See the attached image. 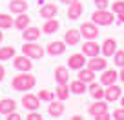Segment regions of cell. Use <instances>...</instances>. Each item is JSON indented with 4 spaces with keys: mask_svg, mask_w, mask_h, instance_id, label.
<instances>
[{
    "mask_svg": "<svg viewBox=\"0 0 124 120\" xmlns=\"http://www.w3.org/2000/svg\"><path fill=\"white\" fill-rule=\"evenodd\" d=\"M35 77L33 75H29V71L27 73H22L20 71V75H16V77H13L11 80V85L15 91H22V93H26V91H31V89L35 87Z\"/></svg>",
    "mask_w": 124,
    "mask_h": 120,
    "instance_id": "obj_1",
    "label": "cell"
},
{
    "mask_svg": "<svg viewBox=\"0 0 124 120\" xmlns=\"http://www.w3.org/2000/svg\"><path fill=\"white\" fill-rule=\"evenodd\" d=\"M91 20L99 26H111L113 20H115V13L108 11V9H97V11H93Z\"/></svg>",
    "mask_w": 124,
    "mask_h": 120,
    "instance_id": "obj_2",
    "label": "cell"
},
{
    "mask_svg": "<svg viewBox=\"0 0 124 120\" xmlns=\"http://www.w3.org/2000/svg\"><path fill=\"white\" fill-rule=\"evenodd\" d=\"M22 53L26 56H29L31 60H39V58H42L46 55V49L42 46H39V44H35V42H24Z\"/></svg>",
    "mask_w": 124,
    "mask_h": 120,
    "instance_id": "obj_3",
    "label": "cell"
},
{
    "mask_svg": "<svg viewBox=\"0 0 124 120\" xmlns=\"http://www.w3.org/2000/svg\"><path fill=\"white\" fill-rule=\"evenodd\" d=\"M80 35L84 36V38H88V40H95L99 36V26L95 22H84L80 26Z\"/></svg>",
    "mask_w": 124,
    "mask_h": 120,
    "instance_id": "obj_4",
    "label": "cell"
},
{
    "mask_svg": "<svg viewBox=\"0 0 124 120\" xmlns=\"http://www.w3.org/2000/svg\"><path fill=\"white\" fill-rule=\"evenodd\" d=\"M13 67L18 69V71H22V73H27V71L33 69V62H31L29 56L20 55V56H15V60H13Z\"/></svg>",
    "mask_w": 124,
    "mask_h": 120,
    "instance_id": "obj_5",
    "label": "cell"
},
{
    "mask_svg": "<svg viewBox=\"0 0 124 120\" xmlns=\"http://www.w3.org/2000/svg\"><path fill=\"white\" fill-rule=\"evenodd\" d=\"M117 80H119V71H117V69H108V67L102 71L101 78H99V82H101L104 87H108V85H113Z\"/></svg>",
    "mask_w": 124,
    "mask_h": 120,
    "instance_id": "obj_6",
    "label": "cell"
},
{
    "mask_svg": "<svg viewBox=\"0 0 124 120\" xmlns=\"http://www.w3.org/2000/svg\"><path fill=\"white\" fill-rule=\"evenodd\" d=\"M22 106L26 109H29V111H37V109L40 107V98L39 95H31L26 91V95L22 97Z\"/></svg>",
    "mask_w": 124,
    "mask_h": 120,
    "instance_id": "obj_7",
    "label": "cell"
},
{
    "mask_svg": "<svg viewBox=\"0 0 124 120\" xmlns=\"http://www.w3.org/2000/svg\"><path fill=\"white\" fill-rule=\"evenodd\" d=\"M120 97H122V89H120V85H117V84L108 85V87L104 89V100H106V102L120 100Z\"/></svg>",
    "mask_w": 124,
    "mask_h": 120,
    "instance_id": "obj_8",
    "label": "cell"
},
{
    "mask_svg": "<svg viewBox=\"0 0 124 120\" xmlns=\"http://www.w3.org/2000/svg\"><path fill=\"white\" fill-rule=\"evenodd\" d=\"M84 66H86V55H82V53H73L70 58H68V67H70V69L78 71Z\"/></svg>",
    "mask_w": 124,
    "mask_h": 120,
    "instance_id": "obj_9",
    "label": "cell"
},
{
    "mask_svg": "<svg viewBox=\"0 0 124 120\" xmlns=\"http://www.w3.org/2000/svg\"><path fill=\"white\" fill-rule=\"evenodd\" d=\"M86 66L91 67V69L97 73V71H104L106 67H108V60H106L104 55H102V56H99V55H97V56H91V58H89Z\"/></svg>",
    "mask_w": 124,
    "mask_h": 120,
    "instance_id": "obj_10",
    "label": "cell"
},
{
    "mask_svg": "<svg viewBox=\"0 0 124 120\" xmlns=\"http://www.w3.org/2000/svg\"><path fill=\"white\" fill-rule=\"evenodd\" d=\"M104 111H108V102L104 100V98H101V100H95L91 106L88 107V113L93 116V118H97L99 115H102Z\"/></svg>",
    "mask_w": 124,
    "mask_h": 120,
    "instance_id": "obj_11",
    "label": "cell"
},
{
    "mask_svg": "<svg viewBox=\"0 0 124 120\" xmlns=\"http://www.w3.org/2000/svg\"><path fill=\"white\" fill-rule=\"evenodd\" d=\"M64 51H66V42L64 40H55V42H49L46 46V53H49L51 56H60Z\"/></svg>",
    "mask_w": 124,
    "mask_h": 120,
    "instance_id": "obj_12",
    "label": "cell"
},
{
    "mask_svg": "<svg viewBox=\"0 0 124 120\" xmlns=\"http://www.w3.org/2000/svg\"><path fill=\"white\" fill-rule=\"evenodd\" d=\"M47 113H49L51 118H58V116H62V113H64V100H51L49 102V107H47Z\"/></svg>",
    "mask_w": 124,
    "mask_h": 120,
    "instance_id": "obj_13",
    "label": "cell"
},
{
    "mask_svg": "<svg viewBox=\"0 0 124 120\" xmlns=\"http://www.w3.org/2000/svg\"><path fill=\"white\" fill-rule=\"evenodd\" d=\"M55 82H57L58 85L68 84V82H70V69L64 67V66H57L55 67Z\"/></svg>",
    "mask_w": 124,
    "mask_h": 120,
    "instance_id": "obj_14",
    "label": "cell"
},
{
    "mask_svg": "<svg viewBox=\"0 0 124 120\" xmlns=\"http://www.w3.org/2000/svg\"><path fill=\"white\" fill-rule=\"evenodd\" d=\"M57 13H58V9H57V6H55V4H40L39 15L42 16L44 20L55 18V16H57Z\"/></svg>",
    "mask_w": 124,
    "mask_h": 120,
    "instance_id": "obj_15",
    "label": "cell"
},
{
    "mask_svg": "<svg viewBox=\"0 0 124 120\" xmlns=\"http://www.w3.org/2000/svg\"><path fill=\"white\" fill-rule=\"evenodd\" d=\"M82 35H80V29H68L66 33H64V42H66V46H77L78 42H80Z\"/></svg>",
    "mask_w": 124,
    "mask_h": 120,
    "instance_id": "obj_16",
    "label": "cell"
},
{
    "mask_svg": "<svg viewBox=\"0 0 124 120\" xmlns=\"http://www.w3.org/2000/svg\"><path fill=\"white\" fill-rule=\"evenodd\" d=\"M115 51H117V40L115 38H106L104 44L101 46V53L104 55L106 58H109V56L115 55Z\"/></svg>",
    "mask_w": 124,
    "mask_h": 120,
    "instance_id": "obj_17",
    "label": "cell"
},
{
    "mask_svg": "<svg viewBox=\"0 0 124 120\" xmlns=\"http://www.w3.org/2000/svg\"><path fill=\"white\" fill-rule=\"evenodd\" d=\"M82 13H84V4L77 0V2L70 4V9H68V18H70V20H78Z\"/></svg>",
    "mask_w": 124,
    "mask_h": 120,
    "instance_id": "obj_18",
    "label": "cell"
},
{
    "mask_svg": "<svg viewBox=\"0 0 124 120\" xmlns=\"http://www.w3.org/2000/svg\"><path fill=\"white\" fill-rule=\"evenodd\" d=\"M82 53L86 55V56H97L99 53H101V46H99L95 40H88V42H84V46H82Z\"/></svg>",
    "mask_w": 124,
    "mask_h": 120,
    "instance_id": "obj_19",
    "label": "cell"
},
{
    "mask_svg": "<svg viewBox=\"0 0 124 120\" xmlns=\"http://www.w3.org/2000/svg\"><path fill=\"white\" fill-rule=\"evenodd\" d=\"M89 95H91L93 100H101V98H104V85L101 84V82H89Z\"/></svg>",
    "mask_w": 124,
    "mask_h": 120,
    "instance_id": "obj_20",
    "label": "cell"
},
{
    "mask_svg": "<svg viewBox=\"0 0 124 120\" xmlns=\"http://www.w3.org/2000/svg\"><path fill=\"white\" fill-rule=\"evenodd\" d=\"M24 35H22V38L26 40V42H37V40L40 38V29L39 27H35V26H29V27H26L24 29Z\"/></svg>",
    "mask_w": 124,
    "mask_h": 120,
    "instance_id": "obj_21",
    "label": "cell"
},
{
    "mask_svg": "<svg viewBox=\"0 0 124 120\" xmlns=\"http://www.w3.org/2000/svg\"><path fill=\"white\" fill-rule=\"evenodd\" d=\"M58 29H60V22H58L57 18H47L46 22L42 24V33H46V35H53Z\"/></svg>",
    "mask_w": 124,
    "mask_h": 120,
    "instance_id": "obj_22",
    "label": "cell"
},
{
    "mask_svg": "<svg viewBox=\"0 0 124 120\" xmlns=\"http://www.w3.org/2000/svg\"><path fill=\"white\" fill-rule=\"evenodd\" d=\"M29 24H31L29 15H27V13H20V15H16L15 22H13V27H16L18 31H24L26 27H29Z\"/></svg>",
    "mask_w": 124,
    "mask_h": 120,
    "instance_id": "obj_23",
    "label": "cell"
},
{
    "mask_svg": "<svg viewBox=\"0 0 124 120\" xmlns=\"http://www.w3.org/2000/svg\"><path fill=\"white\" fill-rule=\"evenodd\" d=\"M70 91L73 95H84L86 91H88V85H86V82H82L80 78H77V80L70 82Z\"/></svg>",
    "mask_w": 124,
    "mask_h": 120,
    "instance_id": "obj_24",
    "label": "cell"
},
{
    "mask_svg": "<svg viewBox=\"0 0 124 120\" xmlns=\"http://www.w3.org/2000/svg\"><path fill=\"white\" fill-rule=\"evenodd\" d=\"M29 7L26 0H11L9 2V9H11L13 15H20V13H26V9Z\"/></svg>",
    "mask_w": 124,
    "mask_h": 120,
    "instance_id": "obj_25",
    "label": "cell"
},
{
    "mask_svg": "<svg viewBox=\"0 0 124 120\" xmlns=\"http://www.w3.org/2000/svg\"><path fill=\"white\" fill-rule=\"evenodd\" d=\"M15 109H16V102L13 98H2L0 100V115H8Z\"/></svg>",
    "mask_w": 124,
    "mask_h": 120,
    "instance_id": "obj_26",
    "label": "cell"
},
{
    "mask_svg": "<svg viewBox=\"0 0 124 120\" xmlns=\"http://www.w3.org/2000/svg\"><path fill=\"white\" fill-rule=\"evenodd\" d=\"M78 78H80L82 82H93L95 80V71L91 69V67H88V66H84L82 69H78Z\"/></svg>",
    "mask_w": 124,
    "mask_h": 120,
    "instance_id": "obj_27",
    "label": "cell"
},
{
    "mask_svg": "<svg viewBox=\"0 0 124 120\" xmlns=\"http://www.w3.org/2000/svg\"><path fill=\"white\" fill-rule=\"evenodd\" d=\"M15 56V47L13 46H0V60L6 62V60H11Z\"/></svg>",
    "mask_w": 124,
    "mask_h": 120,
    "instance_id": "obj_28",
    "label": "cell"
},
{
    "mask_svg": "<svg viewBox=\"0 0 124 120\" xmlns=\"http://www.w3.org/2000/svg\"><path fill=\"white\" fill-rule=\"evenodd\" d=\"M13 22L15 20L11 18V15H8V13H0V29L4 31V29H11Z\"/></svg>",
    "mask_w": 124,
    "mask_h": 120,
    "instance_id": "obj_29",
    "label": "cell"
},
{
    "mask_svg": "<svg viewBox=\"0 0 124 120\" xmlns=\"http://www.w3.org/2000/svg\"><path fill=\"white\" fill-rule=\"evenodd\" d=\"M55 97H57L58 100H68V98H70V87H68V84L58 85L57 91H55Z\"/></svg>",
    "mask_w": 124,
    "mask_h": 120,
    "instance_id": "obj_30",
    "label": "cell"
},
{
    "mask_svg": "<svg viewBox=\"0 0 124 120\" xmlns=\"http://www.w3.org/2000/svg\"><path fill=\"white\" fill-rule=\"evenodd\" d=\"M39 98H40V102H51L55 98V93L49 91V89H40L39 91Z\"/></svg>",
    "mask_w": 124,
    "mask_h": 120,
    "instance_id": "obj_31",
    "label": "cell"
},
{
    "mask_svg": "<svg viewBox=\"0 0 124 120\" xmlns=\"http://www.w3.org/2000/svg\"><path fill=\"white\" fill-rule=\"evenodd\" d=\"M113 62H115L117 67L124 66V49H117L115 51V55H113Z\"/></svg>",
    "mask_w": 124,
    "mask_h": 120,
    "instance_id": "obj_32",
    "label": "cell"
},
{
    "mask_svg": "<svg viewBox=\"0 0 124 120\" xmlns=\"http://www.w3.org/2000/svg\"><path fill=\"white\" fill-rule=\"evenodd\" d=\"M124 11V0H117V2H113V13L115 15H119V13Z\"/></svg>",
    "mask_w": 124,
    "mask_h": 120,
    "instance_id": "obj_33",
    "label": "cell"
},
{
    "mask_svg": "<svg viewBox=\"0 0 124 120\" xmlns=\"http://www.w3.org/2000/svg\"><path fill=\"white\" fill-rule=\"evenodd\" d=\"M93 4L97 6V9H108L109 0H93Z\"/></svg>",
    "mask_w": 124,
    "mask_h": 120,
    "instance_id": "obj_34",
    "label": "cell"
},
{
    "mask_svg": "<svg viewBox=\"0 0 124 120\" xmlns=\"http://www.w3.org/2000/svg\"><path fill=\"white\" fill-rule=\"evenodd\" d=\"M111 116H113L115 120H124V107H119V109H115Z\"/></svg>",
    "mask_w": 124,
    "mask_h": 120,
    "instance_id": "obj_35",
    "label": "cell"
},
{
    "mask_svg": "<svg viewBox=\"0 0 124 120\" xmlns=\"http://www.w3.org/2000/svg\"><path fill=\"white\" fill-rule=\"evenodd\" d=\"M6 118H8V120H20V118H22V116H20L18 113H16V109H15V111L8 113V115H6Z\"/></svg>",
    "mask_w": 124,
    "mask_h": 120,
    "instance_id": "obj_36",
    "label": "cell"
},
{
    "mask_svg": "<svg viewBox=\"0 0 124 120\" xmlns=\"http://www.w3.org/2000/svg\"><path fill=\"white\" fill-rule=\"evenodd\" d=\"M27 120H42V115L37 111H31L29 115H27Z\"/></svg>",
    "mask_w": 124,
    "mask_h": 120,
    "instance_id": "obj_37",
    "label": "cell"
},
{
    "mask_svg": "<svg viewBox=\"0 0 124 120\" xmlns=\"http://www.w3.org/2000/svg\"><path fill=\"white\" fill-rule=\"evenodd\" d=\"M109 118H111V115H109L108 111H104L102 115H99V116H97V120H109Z\"/></svg>",
    "mask_w": 124,
    "mask_h": 120,
    "instance_id": "obj_38",
    "label": "cell"
},
{
    "mask_svg": "<svg viewBox=\"0 0 124 120\" xmlns=\"http://www.w3.org/2000/svg\"><path fill=\"white\" fill-rule=\"evenodd\" d=\"M4 78H6V67H4V66H0V82L4 80Z\"/></svg>",
    "mask_w": 124,
    "mask_h": 120,
    "instance_id": "obj_39",
    "label": "cell"
},
{
    "mask_svg": "<svg viewBox=\"0 0 124 120\" xmlns=\"http://www.w3.org/2000/svg\"><path fill=\"white\" fill-rule=\"evenodd\" d=\"M117 20H119L120 24H124V11H122V13H119V15H117Z\"/></svg>",
    "mask_w": 124,
    "mask_h": 120,
    "instance_id": "obj_40",
    "label": "cell"
},
{
    "mask_svg": "<svg viewBox=\"0 0 124 120\" xmlns=\"http://www.w3.org/2000/svg\"><path fill=\"white\" fill-rule=\"evenodd\" d=\"M119 78H120V82H124V66L120 67V73H119Z\"/></svg>",
    "mask_w": 124,
    "mask_h": 120,
    "instance_id": "obj_41",
    "label": "cell"
},
{
    "mask_svg": "<svg viewBox=\"0 0 124 120\" xmlns=\"http://www.w3.org/2000/svg\"><path fill=\"white\" fill-rule=\"evenodd\" d=\"M62 4H66V6H70V4H73V2H77V0H60Z\"/></svg>",
    "mask_w": 124,
    "mask_h": 120,
    "instance_id": "obj_42",
    "label": "cell"
},
{
    "mask_svg": "<svg viewBox=\"0 0 124 120\" xmlns=\"http://www.w3.org/2000/svg\"><path fill=\"white\" fill-rule=\"evenodd\" d=\"M2 40H4V33H2V29H0V44H2Z\"/></svg>",
    "mask_w": 124,
    "mask_h": 120,
    "instance_id": "obj_43",
    "label": "cell"
},
{
    "mask_svg": "<svg viewBox=\"0 0 124 120\" xmlns=\"http://www.w3.org/2000/svg\"><path fill=\"white\" fill-rule=\"evenodd\" d=\"M120 104H122V107H124V97H120Z\"/></svg>",
    "mask_w": 124,
    "mask_h": 120,
    "instance_id": "obj_44",
    "label": "cell"
}]
</instances>
